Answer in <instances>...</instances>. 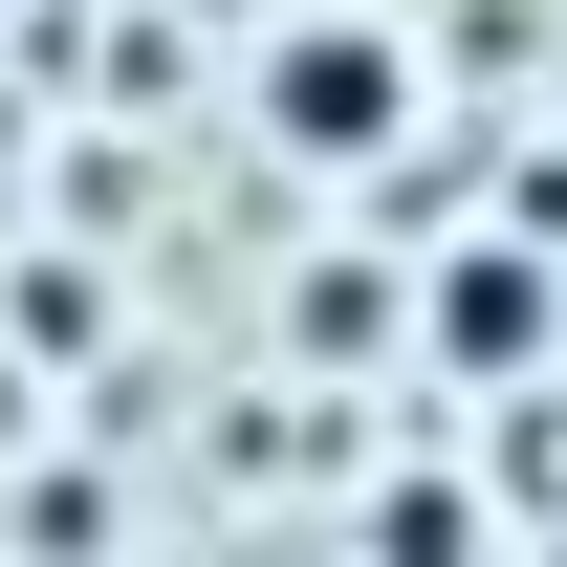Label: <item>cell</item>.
I'll return each instance as SVG.
<instances>
[{
    "instance_id": "1",
    "label": "cell",
    "mask_w": 567,
    "mask_h": 567,
    "mask_svg": "<svg viewBox=\"0 0 567 567\" xmlns=\"http://www.w3.org/2000/svg\"><path fill=\"white\" fill-rule=\"evenodd\" d=\"M240 110H262L284 175H371V153L436 132V44H415V22H371V0H306V22H262Z\"/></svg>"
},
{
    "instance_id": "2",
    "label": "cell",
    "mask_w": 567,
    "mask_h": 567,
    "mask_svg": "<svg viewBox=\"0 0 567 567\" xmlns=\"http://www.w3.org/2000/svg\"><path fill=\"white\" fill-rule=\"evenodd\" d=\"M415 371H436V393H546V371H567V240L458 218V240L415 262Z\"/></svg>"
}]
</instances>
